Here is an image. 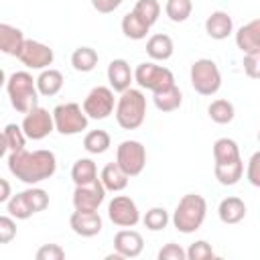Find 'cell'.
Masks as SVG:
<instances>
[{"mask_svg": "<svg viewBox=\"0 0 260 260\" xmlns=\"http://www.w3.org/2000/svg\"><path fill=\"white\" fill-rule=\"evenodd\" d=\"M35 258L37 260H63L65 258V250L59 244H43L37 250Z\"/></svg>", "mask_w": 260, "mask_h": 260, "instance_id": "obj_40", "label": "cell"}, {"mask_svg": "<svg viewBox=\"0 0 260 260\" xmlns=\"http://www.w3.org/2000/svg\"><path fill=\"white\" fill-rule=\"evenodd\" d=\"M106 199V189L100 177L85 185H75L73 191V207L77 211H98Z\"/></svg>", "mask_w": 260, "mask_h": 260, "instance_id": "obj_13", "label": "cell"}, {"mask_svg": "<svg viewBox=\"0 0 260 260\" xmlns=\"http://www.w3.org/2000/svg\"><path fill=\"white\" fill-rule=\"evenodd\" d=\"M2 85H6V73H4V69L0 67V87Z\"/></svg>", "mask_w": 260, "mask_h": 260, "instance_id": "obj_47", "label": "cell"}, {"mask_svg": "<svg viewBox=\"0 0 260 260\" xmlns=\"http://www.w3.org/2000/svg\"><path fill=\"white\" fill-rule=\"evenodd\" d=\"M169 219H171V217H169V211H167L165 207H150V209L144 213L142 223H144L146 230H150V232H160V230L167 228Z\"/></svg>", "mask_w": 260, "mask_h": 260, "instance_id": "obj_34", "label": "cell"}, {"mask_svg": "<svg viewBox=\"0 0 260 260\" xmlns=\"http://www.w3.org/2000/svg\"><path fill=\"white\" fill-rule=\"evenodd\" d=\"M193 12V2L191 0H167L165 4V14L173 22H185Z\"/></svg>", "mask_w": 260, "mask_h": 260, "instance_id": "obj_32", "label": "cell"}, {"mask_svg": "<svg viewBox=\"0 0 260 260\" xmlns=\"http://www.w3.org/2000/svg\"><path fill=\"white\" fill-rule=\"evenodd\" d=\"M4 132V138H6V146L10 152H16V150H22L26 146V136L22 132V128L18 124H6V128L2 130Z\"/></svg>", "mask_w": 260, "mask_h": 260, "instance_id": "obj_36", "label": "cell"}, {"mask_svg": "<svg viewBox=\"0 0 260 260\" xmlns=\"http://www.w3.org/2000/svg\"><path fill=\"white\" fill-rule=\"evenodd\" d=\"M146 53L152 61H167L173 57L175 53V45L173 39L165 32H156L146 41Z\"/></svg>", "mask_w": 260, "mask_h": 260, "instance_id": "obj_21", "label": "cell"}, {"mask_svg": "<svg viewBox=\"0 0 260 260\" xmlns=\"http://www.w3.org/2000/svg\"><path fill=\"white\" fill-rule=\"evenodd\" d=\"M22 132L26 138L30 140H43L47 138L53 130H55V124H53V114L45 108H32L30 112L24 114V120L20 124Z\"/></svg>", "mask_w": 260, "mask_h": 260, "instance_id": "obj_12", "label": "cell"}, {"mask_svg": "<svg viewBox=\"0 0 260 260\" xmlns=\"http://www.w3.org/2000/svg\"><path fill=\"white\" fill-rule=\"evenodd\" d=\"M6 203H8V215H12L14 219H28L30 215H35L32 209L28 207L22 191L16 193V195H10V199Z\"/></svg>", "mask_w": 260, "mask_h": 260, "instance_id": "obj_37", "label": "cell"}, {"mask_svg": "<svg viewBox=\"0 0 260 260\" xmlns=\"http://www.w3.org/2000/svg\"><path fill=\"white\" fill-rule=\"evenodd\" d=\"M185 254H187V260H209V258L215 256L211 244L205 242V240L193 242V244L189 246V250H185Z\"/></svg>", "mask_w": 260, "mask_h": 260, "instance_id": "obj_38", "label": "cell"}, {"mask_svg": "<svg viewBox=\"0 0 260 260\" xmlns=\"http://www.w3.org/2000/svg\"><path fill=\"white\" fill-rule=\"evenodd\" d=\"M71 179L75 185H85L98 179V167L91 158H77L71 167Z\"/></svg>", "mask_w": 260, "mask_h": 260, "instance_id": "obj_28", "label": "cell"}, {"mask_svg": "<svg viewBox=\"0 0 260 260\" xmlns=\"http://www.w3.org/2000/svg\"><path fill=\"white\" fill-rule=\"evenodd\" d=\"M122 2H124V0H91V6H93V10H98L100 14H110V12H114Z\"/></svg>", "mask_w": 260, "mask_h": 260, "instance_id": "obj_44", "label": "cell"}, {"mask_svg": "<svg viewBox=\"0 0 260 260\" xmlns=\"http://www.w3.org/2000/svg\"><path fill=\"white\" fill-rule=\"evenodd\" d=\"M69 225H71V230L77 236H81V238H93V236H98L102 232L104 221H102V217H100L98 211H77L75 209L71 213V217H69Z\"/></svg>", "mask_w": 260, "mask_h": 260, "instance_id": "obj_15", "label": "cell"}, {"mask_svg": "<svg viewBox=\"0 0 260 260\" xmlns=\"http://www.w3.org/2000/svg\"><path fill=\"white\" fill-rule=\"evenodd\" d=\"M148 30H150V26H148L140 16H136L134 12L124 14V18H122V32H124L128 39H132V41L146 39Z\"/></svg>", "mask_w": 260, "mask_h": 260, "instance_id": "obj_29", "label": "cell"}, {"mask_svg": "<svg viewBox=\"0 0 260 260\" xmlns=\"http://www.w3.org/2000/svg\"><path fill=\"white\" fill-rule=\"evenodd\" d=\"M24 43V35L18 26H12L8 22H0V53L18 57L20 47Z\"/></svg>", "mask_w": 260, "mask_h": 260, "instance_id": "obj_19", "label": "cell"}, {"mask_svg": "<svg viewBox=\"0 0 260 260\" xmlns=\"http://www.w3.org/2000/svg\"><path fill=\"white\" fill-rule=\"evenodd\" d=\"M116 165L128 175L136 177L146 167V148L138 140H122L116 148Z\"/></svg>", "mask_w": 260, "mask_h": 260, "instance_id": "obj_8", "label": "cell"}, {"mask_svg": "<svg viewBox=\"0 0 260 260\" xmlns=\"http://www.w3.org/2000/svg\"><path fill=\"white\" fill-rule=\"evenodd\" d=\"M152 102H154L156 110H160V112H175L183 104V93L175 83V85H171V87H167L162 91L152 93Z\"/></svg>", "mask_w": 260, "mask_h": 260, "instance_id": "obj_25", "label": "cell"}, {"mask_svg": "<svg viewBox=\"0 0 260 260\" xmlns=\"http://www.w3.org/2000/svg\"><path fill=\"white\" fill-rule=\"evenodd\" d=\"M112 144V138L106 130H91L83 136V148L89 154H104Z\"/></svg>", "mask_w": 260, "mask_h": 260, "instance_id": "obj_30", "label": "cell"}, {"mask_svg": "<svg viewBox=\"0 0 260 260\" xmlns=\"http://www.w3.org/2000/svg\"><path fill=\"white\" fill-rule=\"evenodd\" d=\"M16 238V221L12 215H0V244H10Z\"/></svg>", "mask_w": 260, "mask_h": 260, "instance_id": "obj_39", "label": "cell"}, {"mask_svg": "<svg viewBox=\"0 0 260 260\" xmlns=\"http://www.w3.org/2000/svg\"><path fill=\"white\" fill-rule=\"evenodd\" d=\"M207 215V201L199 193H187L179 199L175 211H173V225L181 234H193L197 232Z\"/></svg>", "mask_w": 260, "mask_h": 260, "instance_id": "obj_2", "label": "cell"}, {"mask_svg": "<svg viewBox=\"0 0 260 260\" xmlns=\"http://www.w3.org/2000/svg\"><path fill=\"white\" fill-rule=\"evenodd\" d=\"M6 150H8V146H6V138H4V132L0 130V158L6 154Z\"/></svg>", "mask_w": 260, "mask_h": 260, "instance_id": "obj_46", "label": "cell"}, {"mask_svg": "<svg viewBox=\"0 0 260 260\" xmlns=\"http://www.w3.org/2000/svg\"><path fill=\"white\" fill-rule=\"evenodd\" d=\"M10 195H12V187H10V183H8L6 179L0 177V203H6V201L10 199Z\"/></svg>", "mask_w": 260, "mask_h": 260, "instance_id": "obj_45", "label": "cell"}, {"mask_svg": "<svg viewBox=\"0 0 260 260\" xmlns=\"http://www.w3.org/2000/svg\"><path fill=\"white\" fill-rule=\"evenodd\" d=\"M213 175H215V179H217L219 185L232 187V185H236L242 179V175H244V162H242V158H238V160H232V162L215 165L213 167Z\"/></svg>", "mask_w": 260, "mask_h": 260, "instance_id": "obj_24", "label": "cell"}, {"mask_svg": "<svg viewBox=\"0 0 260 260\" xmlns=\"http://www.w3.org/2000/svg\"><path fill=\"white\" fill-rule=\"evenodd\" d=\"M98 61H100V57H98L95 49H91V47H77V49L71 53V65H73V69L79 71V73H89V71H93L95 65H98Z\"/></svg>", "mask_w": 260, "mask_h": 260, "instance_id": "obj_26", "label": "cell"}, {"mask_svg": "<svg viewBox=\"0 0 260 260\" xmlns=\"http://www.w3.org/2000/svg\"><path fill=\"white\" fill-rule=\"evenodd\" d=\"M114 110H116L114 114H116V122L120 128L136 130L142 126V122L146 118V98L140 89L128 87L120 93Z\"/></svg>", "mask_w": 260, "mask_h": 260, "instance_id": "obj_3", "label": "cell"}, {"mask_svg": "<svg viewBox=\"0 0 260 260\" xmlns=\"http://www.w3.org/2000/svg\"><path fill=\"white\" fill-rule=\"evenodd\" d=\"M205 32L211 39H215V41L228 39L234 32V20H232V16L228 12H223V10L211 12L207 16V20H205Z\"/></svg>", "mask_w": 260, "mask_h": 260, "instance_id": "obj_18", "label": "cell"}, {"mask_svg": "<svg viewBox=\"0 0 260 260\" xmlns=\"http://www.w3.org/2000/svg\"><path fill=\"white\" fill-rule=\"evenodd\" d=\"M132 12L136 16H140L148 26H152L160 16V4H158V0H138L134 4Z\"/></svg>", "mask_w": 260, "mask_h": 260, "instance_id": "obj_33", "label": "cell"}, {"mask_svg": "<svg viewBox=\"0 0 260 260\" xmlns=\"http://www.w3.org/2000/svg\"><path fill=\"white\" fill-rule=\"evenodd\" d=\"M240 156V148L236 144V140L232 138H217L213 142V160L215 165H223V162H232L238 160Z\"/></svg>", "mask_w": 260, "mask_h": 260, "instance_id": "obj_27", "label": "cell"}, {"mask_svg": "<svg viewBox=\"0 0 260 260\" xmlns=\"http://www.w3.org/2000/svg\"><path fill=\"white\" fill-rule=\"evenodd\" d=\"M108 217L118 228H134L140 221V211L136 201L128 195H116L108 203Z\"/></svg>", "mask_w": 260, "mask_h": 260, "instance_id": "obj_11", "label": "cell"}, {"mask_svg": "<svg viewBox=\"0 0 260 260\" xmlns=\"http://www.w3.org/2000/svg\"><path fill=\"white\" fill-rule=\"evenodd\" d=\"M8 171L26 185H37L47 181L57 171V158L51 150H16L8 156Z\"/></svg>", "mask_w": 260, "mask_h": 260, "instance_id": "obj_1", "label": "cell"}, {"mask_svg": "<svg viewBox=\"0 0 260 260\" xmlns=\"http://www.w3.org/2000/svg\"><path fill=\"white\" fill-rule=\"evenodd\" d=\"M128 175L116 165V162H108L102 173H100V181L104 185L106 191H112V193H118V191H124L128 187Z\"/></svg>", "mask_w": 260, "mask_h": 260, "instance_id": "obj_23", "label": "cell"}, {"mask_svg": "<svg viewBox=\"0 0 260 260\" xmlns=\"http://www.w3.org/2000/svg\"><path fill=\"white\" fill-rule=\"evenodd\" d=\"M53 124L55 130L63 136H73L79 134L87 128V116L83 112V108L75 102H67V104H59L53 112Z\"/></svg>", "mask_w": 260, "mask_h": 260, "instance_id": "obj_6", "label": "cell"}, {"mask_svg": "<svg viewBox=\"0 0 260 260\" xmlns=\"http://www.w3.org/2000/svg\"><path fill=\"white\" fill-rule=\"evenodd\" d=\"M217 215H219L221 223H228V225L240 223V221L246 217V203H244L240 197L230 195V197H225V199L219 201Z\"/></svg>", "mask_w": 260, "mask_h": 260, "instance_id": "obj_20", "label": "cell"}, {"mask_svg": "<svg viewBox=\"0 0 260 260\" xmlns=\"http://www.w3.org/2000/svg\"><path fill=\"white\" fill-rule=\"evenodd\" d=\"M244 73L250 79L260 77V55H244Z\"/></svg>", "mask_w": 260, "mask_h": 260, "instance_id": "obj_43", "label": "cell"}, {"mask_svg": "<svg viewBox=\"0 0 260 260\" xmlns=\"http://www.w3.org/2000/svg\"><path fill=\"white\" fill-rule=\"evenodd\" d=\"M108 81H110L112 91H118V93H122L124 89L132 87L134 73H132V69H130L126 59L110 61V65H108Z\"/></svg>", "mask_w": 260, "mask_h": 260, "instance_id": "obj_17", "label": "cell"}, {"mask_svg": "<svg viewBox=\"0 0 260 260\" xmlns=\"http://www.w3.org/2000/svg\"><path fill=\"white\" fill-rule=\"evenodd\" d=\"M114 250L120 258H136L144 250V238L136 230L124 228L114 236Z\"/></svg>", "mask_w": 260, "mask_h": 260, "instance_id": "obj_14", "label": "cell"}, {"mask_svg": "<svg viewBox=\"0 0 260 260\" xmlns=\"http://www.w3.org/2000/svg\"><path fill=\"white\" fill-rule=\"evenodd\" d=\"M246 177L250 181V185L260 187V152H254L248 160V169H246Z\"/></svg>", "mask_w": 260, "mask_h": 260, "instance_id": "obj_42", "label": "cell"}, {"mask_svg": "<svg viewBox=\"0 0 260 260\" xmlns=\"http://www.w3.org/2000/svg\"><path fill=\"white\" fill-rule=\"evenodd\" d=\"M191 85L199 95H215L221 87V73L213 59H197L189 71Z\"/></svg>", "mask_w": 260, "mask_h": 260, "instance_id": "obj_5", "label": "cell"}, {"mask_svg": "<svg viewBox=\"0 0 260 260\" xmlns=\"http://www.w3.org/2000/svg\"><path fill=\"white\" fill-rule=\"evenodd\" d=\"M207 114L215 124H230L236 116V108L230 100H213L207 108Z\"/></svg>", "mask_w": 260, "mask_h": 260, "instance_id": "obj_31", "label": "cell"}, {"mask_svg": "<svg viewBox=\"0 0 260 260\" xmlns=\"http://www.w3.org/2000/svg\"><path fill=\"white\" fill-rule=\"evenodd\" d=\"M63 81H65V79H63V73H61L59 69H51V67L43 69V71L39 73V77L35 79L39 95H47V98L57 95V93L61 91V87H63Z\"/></svg>", "mask_w": 260, "mask_h": 260, "instance_id": "obj_22", "label": "cell"}, {"mask_svg": "<svg viewBox=\"0 0 260 260\" xmlns=\"http://www.w3.org/2000/svg\"><path fill=\"white\" fill-rule=\"evenodd\" d=\"M22 195H24V199H26L28 207L32 209V213L45 211V209L49 207V195H47V191H45V189H41V187L30 185L28 189H24V191H22Z\"/></svg>", "mask_w": 260, "mask_h": 260, "instance_id": "obj_35", "label": "cell"}, {"mask_svg": "<svg viewBox=\"0 0 260 260\" xmlns=\"http://www.w3.org/2000/svg\"><path fill=\"white\" fill-rule=\"evenodd\" d=\"M236 45L244 55H260V18H254L238 28Z\"/></svg>", "mask_w": 260, "mask_h": 260, "instance_id": "obj_16", "label": "cell"}, {"mask_svg": "<svg viewBox=\"0 0 260 260\" xmlns=\"http://www.w3.org/2000/svg\"><path fill=\"white\" fill-rule=\"evenodd\" d=\"M134 81L142 87V89H148L152 93L156 91H162L171 85H175V75L169 67H162V65H156L152 61H146V63H140L134 71Z\"/></svg>", "mask_w": 260, "mask_h": 260, "instance_id": "obj_7", "label": "cell"}, {"mask_svg": "<svg viewBox=\"0 0 260 260\" xmlns=\"http://www.w3.org/2000/svg\"><path fill=\"white\" fill-rule=\"evenodd\" d=\"M81 108H83L87 118H91V120H106L114 112V108H116V98H114L112 87H106V85L93 87L85 95Z\"/></svg>", "mask_w": 260, "mask_h": 260, "instance_id": "obj_9", "label": "cell"}, {"mask_svg": "<svg viewBox=\"0 0 260 260\" xmlns=\"http://www.w3.org/2000/svg\"><path fill=\"white\" fill-rule=\"evenodd\" d=\"M6 91H8L12 108L20 114H26L39 106L37 83L28 71H14L6 79Z\"/></svg>", "mask_w": 260, "mask_h": 260, "instance_id": "obj_4", "label": "cell"}, {"mask_svg": "<svg viewBox=\"0 0 260 260\" xmlns=\"http://www.w3.org/2000/svg\"><path fill=\"white\" fill-rule=\"evenodd\" d=\"M55 59V53L49 45L41 43V41H32V39H24L20 53H18V61L28 67V69H47Z\"/></svg>", "mask_w": 260, "mask_h": 260, "instance_id": "obj_10", "label": "cell"}, {"mask_svg": "<svg viewBox=\"0 0 260 260\" xmlns=\"http://www.w3.org/2000/svg\"><path fill=\"white\" fill-rule=\"evenodd\" d=\"M187 254L185 250L179 246V244H165L160 250H158V260H185Z\"/></svg>", "mask_w": 260, "mask_h": 260, "instance_id": "obj_41", "label": "cell"}]
</instances>
